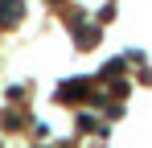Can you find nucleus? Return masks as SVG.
Returning a JSON list of instances; mask_svg holds the SVG:
<instances>
[{"label": "nucleus", "instance_id": "7ed1b4c3", "mask_svg": "<svg viewBox=\"0 0 152 148\" xmlns=\"http://www.w3.org/2000/svg\"><path fill=\"white\" fill-rule=\"evenodd\" d=\"M74 37H78V45H82V49H95V45H99V29H95V25H86V29L74 33Z\"/></svg>", "mask_w": 152, "mask_h": 148}, {"label": "nucleus", "instance_id": "f03ea898", "mask_svg": "<svg viewBox=\"0 0 152 148\" xmlns=\"http://www.w3.org/2000/svg\"><path fill=\"white\" fill-rule=\"evenodd\" d=\"M58 99H66V103H74V99H91V86H86V82H66V86L58 91Z\"/></svg>", "mask_w": 152, "mask_h": 148}, {"label": "nucleus", "instance_id": "39448f33", "mask_svg": "<svg viewBox=\"0 0 152 148\" xmlns=\"http://www.w3.org/2000/svg\"><path fill=\"white\" fill-rule=\"evenodd\" d=\"M78 127H82V132H95L99 123H95V115H78Z\"/></svg>", "mask_w": 152, "mask_h": 148}, {"label": "nucleus", "instance_id": "f257e3e1", "mask_svg": "<svg viewBox=\"0 0 152 148\" xmlns=\"http://www.w3.org/2000/svg\"><path fill=\"white\" fill-rule=\"evenodd\" d=\"M21 17H25V0H0V29H12Z\"/></svg>", "mask_w": 152, "mask_h": 148}, {"label": "nucleus", "instance_id": "20e7f679", "mask_svg": "<svg viewBox=\"0 0 152 148\" xmlns=\"http://www.w3.org/2000/svg\"><path fill=\"white\" fill-rule=\"evenodd\" d=\"M119 70H124V62L115 58V62H107V66H103V78H111V74H119Z\"/></svg>", "mask_w": 152, "mask_h": 148}]
</instances>
